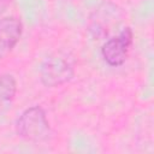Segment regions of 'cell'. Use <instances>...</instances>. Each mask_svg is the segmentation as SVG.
I'll list each match as a JSON object with an SVG mask.
<instances>
[{
	"mask_svg": "<svg viewBox=\"0 0 154 154\" xmlns=\"http://www.w3.org/2000/svg\"><path fill=\"white\" fill-rule=\"evenodd\" d=\"M16 132L30 143L48 141L52 136V129L46 111L38 105L25 108L16 120Z\"/></svg>",
	"mask_w": 154,
	"mask_h": 154,
	"instance_id": "obj_1",
	"label": "cell"
},
{
	"mask_svg": "<svg viewBox=\"0 0 154 154\" xmlns=\"http://www.w3.org/2000/svg\"><path fill=\"white\" fill-rule=\"evenodd\" d=\"M73 76V64L64 57L47 58L40 66V81L47 88L63 85L70 82Z\"/></svg>",
	"mask_w": 154,
	"mask_h": 154,
	"instance_id": "obj_2",
	"label": "cell"
},
{
	"mask_svg": "<svg viewBox=\"0 0 154 154\" xmlns=\"http://www.w3.org/2000/svg\"><path fill=\"white\" fill-rule=\"evenodd\" d=\"M134 32L131 28H124L118 35L108 38L101 46V57L109 66H120L125 63L132 45Z\"/></svg>",
	"mask_w": 154,
	"mask_h": 154,
	"instance_id": "obj_3",
	"label": "cell"
},
{
	"mask_svg": "<svg viewBox=\"0 0 154 154\" xmlns=\"http://www.w3.org/2000/svg\"><path fill=\"white\" fill-rule=\"evenodd\" d=\"M23 34L20 19L13 16L0 18V59L6 58L19 42Z\"/></svg>",
	"mask_w": 154,
	"mask_h": 154,
	"instance_id": "obj_4",
	"label": "cell"
},
{
	"mask_svg": "<svg viewBox=\"0 0 154 154\" xmlns=\"http://www.w3.org/2000/svg\"><path fill=\"white\" fill-rule=\"evenodd\" d=\"M17 94V81L11 73H0V116L12 106Z\"/></svg>",
	"mask_w": 154,
	"mask_h": 154,
	"instance_id": "obj_5",
	"label": "cell"
},
{
	"mask_svg": "<svg viewBox=\"0 0 154 154\" xmlns=\"http://www.w3.org/2000/svg\"><path fill=\"white\" fill-rule=\"evenodd\" d=\"M11 4V0H0V16L8 8Z\"/></svg>",
	"mask_w": 154,
	"mask_h": 154,
	"instance_id": "obj_6",
	"label": "cell"
}]
</instances>
